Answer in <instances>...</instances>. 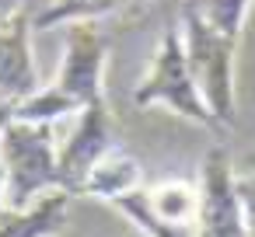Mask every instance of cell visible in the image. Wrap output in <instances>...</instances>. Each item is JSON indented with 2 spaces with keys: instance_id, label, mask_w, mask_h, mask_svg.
<instances>
[{
  "instance_id": "obj_1",
  "label": "cell",
  "mask_w": 255,
  "mask_h": 237,
  "mask_svg": "<svg viewBox=\"0 0 255 237\" xmlns=\"http://www.w3.org/2000/svg\"><path fill=\"white\" fill-rule=\"evenodd\" d=\"M0 164H4V206L0 209H28L42 195L60 192L56 136L46 122L11 119L0 129Z\"/></svg>"
},
{
  "instance_id": "obj_2",
  "label": "cell",
  "mask_w": 255,
  "mask_h": 237,
  "mask_svg": "<svg viewBox=\"0 0 255 237\" xmlns=\"http://www.w3.org/2000/svg\"><path fill=\"white\" fill-rule=\"evenodd\" d=\"M182 46H185V63L196 80V91H199L203 105L210 108L213 122L220 129L234 126V49H238V39L217 32L185 4Z\"/></svg>"
},
{
  "instance_id": "obj_3",
  "label": "cell",
  "mask_w": 255,
  "mask_h": 237,
  "mask_svg": "<svg viewBox=\"0 0 255 237\" xmlns=\"http://www.w3.org/2000/svg\"><path fill=\"white\" fill-rule=\"evenodd\" d=\"M133 101L140 108H150V105H168L171 112L199 122V126H210V129H220L210 115V108L203 105L199 91H196V80L189 74V63H185V46H182V32L171 28L161 35V46L154 53V63L147 70V77L140 80V87L133 91Z\"/></svg>"
},
{
  "instance_id": "obj_4",
  "label": "cell",
  "mask_w": 255,
  "mask_h": 237,
  "mask_svg": "<svg viewBox=\"0 0 255 237\" xmlns=\"http://www.w3.org/2000/svg\"><path fill=\"white\" fill-rule=\"evenodd\" d=\"M112 206L140 230V237H199V188L189 181L133 188Z\"/></svg>"
},
{
  "instance_id": "obj_5",
  "label": "cell",
  "mask_w": 255,
  "mask_h": 237,
  "mask_svg": "<svg viewBox=\"0 0 255 237\" xmlns=\"http://www.w3.org/2000/svg\"><path fill=\"white\" fill-rule=\"evenodd\" d=\"M119 143L116 122L105 108V101H95L88 108L77 112V126L74 133L56 147V174H60V192L67 195H81V185L88 178V171L98 164L102 154H109Z\"/></svg>"
},
{
  "instance_id": "obj_6",
  "label": "cell",
  "mask_w": 255,
  "mask_h": 237,
  "mask_svg": "<svg viewBox=\"0 0 255 237\" xmlns=\"http://www.w3.org/2000/svg\"><path fill=\"white\" fill-rule=\"evenodd\" d=\"M196 227L203 237H248L245 234V209L238 199V174H234L231 154L224 147H213L203 157Z\"/></svg>"
},
{
  "instance_id": "obj_7",
  "label": "cell",
  "mask_w": 255,
  "mask_h": 237,
  "mask_svg": "<svg viewBox=\"0 0 255 237\" xmlns=\"http://www.w3.org/2000/svg\"><path fill=\"white\" fill-rule=\"evenodd\" d=\"M105 39L91 21H74L67 39V56L60 67V77L53 80L56 91H63L77 108H88L95 101H105Z\"/></svg>"
},
{
  "instance_id": "obj_8",
  "label": "cell",
  "mask_w": 255,
  "mask_h": 237,
  "mask_svg": "<svg viewBox=\"0 0 255 237\" xmlns=\"http://www.w3.org/2000/svg\"><path fill=\"white\" fill-rule=\"evenodd\" d=\"M39 91L32 53H28V11H14L7 21H0V101H25Z\"/></svg>"
},
{
  "instance_id": "obj_9",
  "label": "cell",
  "mask_w": 255,
  "mask_h": 237,
  "mask_svg": "<svg viewBox=\"0 0 255 237\" xmlns=\"http://www.w3.org/2000/svg\"><path fill=\"white\" fill-rule=\"evenodd\" d=\"M140 181H143L140 160H136L123 143H116V147H112L109 154H102L98 164L88 171V178H84V185H81V195L116 202L119 195L140 188Z\"/></svg>"
},
{
  "instance_id": "obj_10",
  "label": "cell",
  "mask_w": 255,
  "mask_h": 237,
  "mask_svg": "<svg viewBox=\"0 0 255 237\" xmlns=\"http://www.w3.org/2000/svg\"><path fill=\"white\" fill-rule=\"evenodd\" d=\"M67 192H49L28 209H0V237H56L67 220Z\"/></svg>"
},
{
  "instance_id": "obj_11",
  "label": "cell",
  "mask_w": 255,
  "mask_h": 237,
  "mask_svg": "<svg viewBox=\"0 0 255 237\" xmlns=\"http://www.w3.org/2000/svg\"><path fill=\"white\" fill-rule=\"evenodd\" d=\"M185 4L206 25H213L217 32H224L231 39H241V25H245V14H248L252 0H185Z\"/></svg>"
},
{
  "instance_id": "obj_12",
  "label": "cell",
  "mask_w": 255,
  "mask_h": 237,
  "mask_svg": "<svg viewBox=\"0 0 255 237\" xmlns=\"http://www.w3.org/2000/svg\"><path fill=\"white\" fill-rule=\"evenodd\" d=\"M238 199H241V209H245V234L255 237V178L238 174Z\"/></svg>"
},
{
  "instance_id": "obj_13",
  "label": "cell",
  "mask_w": 255,
  "mask_h": 237,
  "mask_svg": "<svg viewBox=\"0 0 255 237\" xmlns=\"http://www.w3.org/2000/svg\"><path fill=\"white\" fill-rule=\"evenodd\" d=\"M25 7V0H0V21H7L14 11H21Z\"/></svg>"
},
{
  "instance_id": "obj_14",
  "label": "cell",
  "mask_w": 255,
  "mask_h": 237,
  "mask_svg": "<svg viewBox=\"0 0 255 237\" xmlns=\"http://www.w3.org/2000/svg\"><path fill=\"white\" fill-rule=\"evenodd\" d=\"M0 206H4V164H0Z\"/></svg>"
},
{
  "instance_id": "obj_15",
  "label": "cell",
  "mask_w": 255,
  "mask_h": 237,
  "mask_svg": "<svg viewBox=\"0 0 255 237\" xmlns=\"http://www.w3.org/2000/svg\"><path fill=\"white\" fill-rule=\"evenodd\" d=\"M119 237H133V234H119Z\"/></svg>"
}]
</instances>
